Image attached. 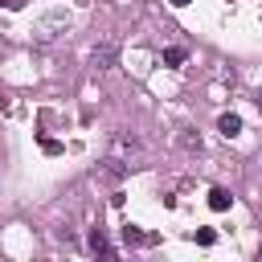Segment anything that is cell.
Masks as SVG:
<instances>
[{
	"label": "cell",
	"mask_w": 262,
	"mask_h": 262,
	"mask_svg": "<svg viewBox=\"0 0 262 262\" xmlns=\"http://www.w3.org/2000/svg\"><path fill=\"white\" fill-rule=\"evenodd\" d=\"M115 57H119V49H115L111 41H102V45H94V49H90V70H94V74H102V70H111V66H115Z\"/></svg>",
	"instance_id": "obj_3"
},
{
	"label": "cell",
	"mask_w": 262,
	"mask_h": 262,
	"mask_svg": "<svg viewBox=\"0 0 262 262\" xmlns=\"http://www.w3.org/2000/svg\"><path fill=\"white\" fill-rule=\"evenodd\" d=\"M86 246H90L94 254H102V258H115V254H119V250H111V246H106V233H102V229H90Z\"/></svg>",
	"instance_id": "obj_4"
},
{
	"label": "cell",
	"mask_w": 262,
	"mask_h": 262,
	"mask_svg": "<svg viewBox=\"0 0 262 262\" xmlns=\"http://www.w3.org/2000/svg\"><path fill=\"white\" fill-rule=\"evenodd\" d=\"M41 147H45V151H61V143H57V139H49V135H41Z\"/></svg>",
	"instance_id": "obj_11"
},
{
	"label": "cell",
	"mask_w": 262,
	"mask_h": 262,
	"mask_svg": "<svg viewBox=\"0 0 262 262\" xmlns=\"http://www.w3.org/2000/svg\"><path fill=\"white\" fill-rule=\"evenodd\" d=\"M139 151H143V143H139L131 131H119V135H111V156H119L123 164H131Z\"/></svg>",
	"instance_id": "obj_1"
},
{
	"label": "cell",
	"mask_w": 262,
	"mask_h": 262,
	"mask_svg": "<svg viewBox=\"0 0 262 262\" xmlns=\"http://www.w3.org/2000/svg\"><path fill=\"white\" fill-rule=\"evenodd\" d=\"M254 102H258V111H262V90H258V94H254Z\"/></svg>",
	"instance_id": "obj_13"
},
{
	"label": "cell",
	"mask_w": 262,
	"mask_h": 262,
	"mask_svg": "<svg viewBox=\"0 0 262 262\" xmlns=\"http://www.w3.org/2000/svg\"><path fill=\"white\" fill-rule=\"evenodd\" d=\"M123 176H127V164L119 156H106L102 164H94V180L98 184H123Z\"/></svg>",
	"instance_id": "obj_2"
},
{
	"label": "cell",
	"mask_w": 262,
	"mask_h": 262,
	"mask_svg": "<svg viewBox=\"0 0 262 262\" xmlns=\"http://www.w3.org/2000/svg\"><path fill=\"white\" fill-rule=\"evenodd\" d=\"M184 57H188V53H184V49H164V61H168V66H180V61H184Z\"/></svg>",
	"instance_id": "obj_9"
},
{
	"label": "cell",
	"mask_w": 262,
	"mask_h": 262,
	"mask_svg": "<svg viewBox=\"0 0 262 262\" xmlns=\"http://www.w3.org/2000/svg\"><path fill=\"white\" fill-rule=\"evenodd\" d=\"M180 147H184V151H192V156H201V151H205V143H201V135H196V131H184V135H180Z\"/></svg>",
	"instance_id": "obj_8"
},
{
	"label": "cell",
	"mask_w": 262,
	"mask_h": 262,
	"mask_svg": "<svg viewBox=\"0 0 262 262\" xmlns=\"http://www.w3.org/2000/svg\"><path fill=\"white\" fill-rule=\"evenodd\" d=\"M229 205H233V196H229L225 188H209V209H213V213H225Z\"/></svg>",
	"instance_id": "obj_6"
},
{
	"label": "cell",
	"mask_w": 262,
	"mask_h": 262,
	"mask_svg": "<svg viewBox=\"0 0 262 262\" xmlns=\"http://www.w3.org/2000/svg\"><path fill=\"white\" fill-rule=\"evenodd\" d=\"M217 131H221L225 139H229V135H237V131H242V115H233V111H229V115H221V119H217Z\"/></svg>",
	"instance_id": "obj_5"
},
{
	"label": "cell",
	"mask_w": 262,
	"mask_h": 262,
	"mask_svg": "<svg viewBox=\"0 0 262 262\" xmlns=\"http://www.w3.org/2000/svg\"><path fill=\"white\" fill-rule=\"evenodd\" d=\"M196 242H201V246H213L217 233H213V229H196Z\"/></svg>",
	"instance_id": "obj_10"
},
{
	"label": "cell",
	"mask_w": 262,
	"mask_h": 262,
	"mask_svg": "<svg viewBox=\"0 0 262 262\" xmlns=\"http://www.w3.org/2000/svg\"><path fill=\"white\" fill-rule=\"evenodd\" d=\"M172 4H176V8H184V4H188V0H172Z\"/></svg>",
	"instance_id": "obj_14"
},
{
	"label": "cell",
	"mask_w": 262,
	"mask_h": 262,
	"mask_svg": "<svg viewBox=\"0 0 262 262\" xmlns=\"http://www.w3.org/2000/svg\"><path fill=\"white\" fill-rule=\"evenodd\" d=\"M123 237H127V246H151V242H156V237H151V233H143L139 225H127V229H123Z\"/></svg>",
	"instance_id": "obj_7"
},
{
	"label": "cell",
	"mask_w": 262,
	"mask_h": 262,
	"mask_svg": "<svg viewBox=\"0 0 262 262\" xmlns=\"http://www.w3.org/2000/svg\"><path fill=\"white\" fill-rule=\"evenodd\" d=\"M0 4H4V8H8V12H16V8H25V4H29V0H0Z\"/></svg>",
	"instance_id": "obj_12"
}]
</instances>
